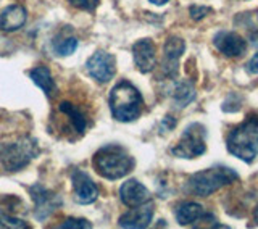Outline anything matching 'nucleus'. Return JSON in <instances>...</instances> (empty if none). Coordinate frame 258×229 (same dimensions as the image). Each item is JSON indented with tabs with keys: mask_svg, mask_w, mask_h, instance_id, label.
I'll use <instances>...</instances> for the list:
<instances>
[{
	"mask_svg": "<svg viewBox=\"0 0 258 229\" xmlns=\"http://www.w3.org/2000/svg\"><path fill=\"white\" fill-rule=\"evenodd\" d=\"M228 152L245 163H252L258 157V113L248 117L231 129L226 139Z\"/></svg>",
	"mask_w": 258,
	"mask_h": 229,
	"instance_id": "f257e3e1",
	"label": "nucleus"
},
{
	"mask_svg": "<svg viewBox=\"0 0 258 229\" xmlns=\"http://www.w3.org/2000/svg\"><path fill=\"white\" fill-rule=\"evenodd\" d=\"M134 165V158L119 145H105L94 157V168L107 179H119L129 175Z\"/></svg>",
	"mask_w": 258,
	"mask_h": 229,
	"instance_id": "f03ea898",
	"label": "nucleus"
},
{
	"mask_svg": "<svg viewBox=\"0 0 258 229\" xmlns=\"http://www.w3.org/2000/svg\"><path fill=\"white\" fill-rule=\"evenodd\" d=\"M239 175L228 166H213L192 175L187 181V191L197 197H208L224 186L236 183Z\"/></svg>",
	"mask_w": 258,
	"mask_h": 229,
	"instance_id": "7ed1b4c3",
	"label": "nucleus"
},
{
	"mask_svg": "<svg viewBox=\"0 0 258 229\" xmlns=\"http://www.w3.org/2000/svg\"><path fill=\"white\" fill-rule=\"evenodd\" d=\"M142 95L137 89L123 81L116 84L110 92V108L118 121H134L142 111Z\"/></svg>",
	"mask_w": 258,
	"mask_h": 229,
	"instance_id": "20e7f679",
	"label": "nucleus"
},
{
	"mask_svg": "<svg viewBox=\"0 0 258 229\" xmlns=\"http://www.w3.org/2000/svg\"><path fill=\"white\" fill-rule=\"evenodd\" d=\"M207 129L200 123H192L184 129V133L171 153L179 158H197L207 150Z\"/></svg>",
	"mask_w": 258,
	"mask_h": 229,
	"instance_id": "39448f33",
	"label": "nucleus"
},
{
	"mask_svg": "<svg viewBox=\"0 0 258 229\" xmlns=\"http://www.w3.org/2000/svg\"><path fill=\"white\" fill-rule=\"evenodd\" d=\"M37 153L39 149L36 141H32V139H23V141L5 145L2 149V153H0V161H2L5 169L18 171L26 166L32 158H36Z\"/></svg>",
	"mask_w": 258,
	"mask_h": 229,
	"instance_id": "423d86ee",
	"label": "nucleus"
},
{
	"mask_svg": "<svg viewBox=\"0 0 258 229\" xmlns=\"http://www.w3.org/2000/svg\"><path fill=\"white\" fill-rule=\"evenodd\" d=\"M31 197L36 203L34 216H36V219H39V221H45V219L61 205L60 195H56L55 192L45 189V187H42L40 184H36L31 187Z\"/></svg>",
	"mask_w": 258,
	"mask_h": 229,
	"instance_id": "0eeeda50",
	"label": "nucleus"
},
{
	"mask_svg": "<svg viewBox=\"0 0 258 229\" xmlns=\"http://www.w3.org/2000/svg\"><path fill=\"white\" fill-rule=\"evenodd\" d=\"M86 68L89 75L95 81H99V83H108V81L115 76V71H116L115 56L103 50H99L87 60Z\"/></svg>",
	"mask_w": 258,
	"mask_h": 229,
	"instance_id": "6e6552de",
	"label": "nucleus"
},
{
	"mask_svg": "<svg viewBox=\"0 0 258 229\" xmlns=\"http://www.w3.org/2000/svg\"><path fill=\"white\" fill-rule=\"evenodd\" d=\"M213 45L216 50L228 59H239L247 50L245 39L232 31H220L213 37Z\"/></svg>",
	"mask_w": 258,
	"mask_h": 229,
	"instance_id": "1a4fd4ad",
	"label": "nucleus"
},
{
	"mask_svg": "<svg viewBox=\"0 0 258 229\" xmlns=\"http://www.w3.org/2000/svg\"><path fill=\"white\" fill-rule=\"evenodd\" d=\"M73 181V191H75V199L81 205H87V203L95 202L99 189L94 184V181L81 169H75L71 175Z\"/></svg>",
	"mask_w": 258,
	"mask_h": 229,
	"instance_id": "9d476101",
	"label": "nucleus"
},
{
	"mask_svg": "<svg viewBox=\"0 0 258 229\" xmlns=\"http://www.w3.org/2000/svg\"><path fill=\"white\" fill-rule=\"evenodd\" d=\"M185 50V44L181 37L171 36L166 39L163 47V73L169 78L177 75V63Z\"/></svg>",
	"mask_w": 258,
	"mask_h": 229,
	"instance_id": "9b49d317",
	"label": "nucleus"
},
{
	"mask_svg": "<svg viewBox=\"0 0 258 229\" xmlns=\"http://www.w3.org/2000/svg\"><path fill=\"white\" fill-rule=\"evenodd\" d=\"M133 55L136 67L141 73H150L157 63V50L155 44L150 39H141L133 45Z\"/></svg>",
	"mask_w": 258,
	"mask_h": 229,
	"instance_id": "f8f14e48",
	"label": "nucleus"
},
{
	"mask_svg": "<svg viewBox=\"0 0 258 229\" xmlns=\"http://www.w3.org/2000/svg\"><path fill=\"white\" fill-rule=\"evenodd\" d=\"M153 218V205L149 202L142 203V205L131 207V210L119 218L121 227H133V229H142L147 227Z\"/></svg>",
	"mask_w": 258,
	"mask_h": 229,
	"instance_id": "ddd939ff",
	"label": "nucleus"
},
{
	"mask_svg": "<svg viewBox=\"0 0 258 229\" xmlns=\"http://www.w3.org/2000/svg\"><path fill=\"white\" fill-rule=\"evenodd\" d=\"M119 197L126 207H137L150 200V192L137 179H129V181L121 184Z\"/></svg>",
	"mask_w": 258,
	"mask_h": 229,
	"instance_id": "4468645a",
	"label": "nucleus"
},
{
	"mask_svg": "<svg viewBox=\"0 0 258 229\" xmlns=\"http://www.w3.org/2000/svg\"><path fill=\"white\" fill-rule=\"evenodd\" d=\"M28 20V13L21 5H10L0 12V29L2 31H16L24 26Z\"/></svg>",
	"mask_w": 258,
	"mask_h": 229,
	"instance_id": "2eb2a0df",
	"label": "nucleus"
},
{
	"mask_svg": "<svg viewBox=\"0 0 258 229\" xmlns=\"http://www.w3.org/2000/svg\"><path fill=\"white\" fill-rule=\"evenodd\" d=\"M174 215L177 223L181 226H190V224H196L197 221H200L202 218H205L207 213L204 207L200 203L196 202H182L179 205L176 207L174 210Z\"/></svg>",
	"mask_w": 258,
	"mask_h": 229,
	"instance_id": "dca6fc26",
	"label": "nucleus"
},
{
	"mask_svg": "<svg viewBox=\"0 0 258 229\" xmlns=\"http://www.w3.org/2000/svg\"><path fill=\"white\" fill-rule=\"evenodd\" d=\"M58 111H60V115L68 118L71 129H75L78 134H84V131L87 128V118L76 105H73L71 102H61L58 107Z\"/></svg>",
	"mask_w": 258,
	"mask_h": 229,
	"instance_id": "f3484780",
	"label": "nucleus"
},
{
	"mask_svg": "<svg viewBox=\"0 0 258 229\" xmlns=\"http://www.w3.org/2000/svg\"><path fill=\"white\" fill-rule=\"evenodd\" d=\"M29 76L32 81H34V84H37L45 92L48 99H52V97L56 94V84L52 78L50 70L47 67H36L34 70L29 71Z\"/></svg>",
	"mask_w": 258,
	"mask_h": 229,
	"instance_id": "a211bd4d",
	"label": "nucleus"
},
{
	"mask_svg": "<svg viewBox=\"0 0 258 229\" xmlns=\"http://www.w3.org/2000/svg\"><path fill=\"white\" fill-rule=\"evenodd\" d=\"M194 99H196V89H194V84L190 83V81L184 79V81H179V83L174 86L173 100L179 108L187 107Z\"/></svg>",
	"mask_w": 258,
	"mask_h": 229,
	"instance_id": "6ab92c4d",
	"label": "nucleus"
},
{
	"mask_svg": "<svg viewBox=\"0 0 258 229\" xmlns=\"http://www.w3.org/2000/svg\"><path fill=\"white\" fill-rule=\"evenodd\" d=\"M78 48V39L75 37H67V39H61L58 42L53 44V50L58 53V55H71Z\"/></svg>",
	"mask_w": 258,
	"mask_h": 229,
	"instance_id": "aec40b11",
	"label": "nucleus"
},
{
	"mask_svg": "<svg viewBox=\"0 0 258 229\" xmlns=\"http://www.w3.org/2000/svg\"><path fill=\"white\" fill-rule=\"evenodd\" d=\"M8 227L10 229H29V226L24 221H21V219L13 218L0 210V229H8Z\"/></svg>",
	"mask_w": 258,
	"mask_h": 229,
	"instance_id": "412c9836",
	"label": "nucleus"
},
{
	"mask_svg": "<svg viewBox=\"0 0 258 229\" xmlns=\"http://www.w3.org/2000/svg\"><path fill=\"white\" fill-rule=\"evenodd\" d=\"M68 2L73 5L79 8V10H86V12H94L97 5H99L100 0H68Z\"/></svg>",
	"mask_w": 258,
	"mask_h": 229,
	"instance_id": "4be33fe9",
	"label": "nucleus"
},
{
	"mask_svg": "<svg viewBox=\"0 0 258 229\" xmlns=\"http://www.w3.org/2000/svg\"><path fill=\"white\" fill-rule=\"evenodd\" d=\"M190 16H192V20H202V18H205V16L212 12V8H208V7H202V5H194L190 7Z\"/></svg>",
	"mask_w": 258,
	"mask_h": 229,
	"instance_id": "5701e85b",
	"label": "nucleus"
},
{
	"mask_svg": "<svg viewBox=\"0 0 258 229\" xmlns=\"http://www.w3.org/2000/svg\"><path fill=\"white\" fill-rule=\"evenodd\" d=\"M61 229H68V227H79V229H84V227H92V224L86 221V219H67L64 223L60 224Z\"/></svg>",
	"mask_w": 258,
	"mask_h": 229,
	"instance_id": "b1692460",
	"label": "nucleus"
},
{
	"mask_svg": "<svg viewBox=\"0 0 258 229\" xmlns=\"http://www.w3.org/2000/svg\"><path fill=\"white\" fill-rule=\"evenodd\" d=\"M245 70L248 75H258V52L248 60V63L245 65Z\"/></svg>",
	"mask_w": 258,
	"mask_h": 229,
	"instance_id": "393cba45",
	"label": "nucleus"
},
{
	"mask_svg": "<svg viewBox=\"0 0 258 229\" xmlns=\"http://www.w3.org/2000/svg\"><path fill=\"white\" fill-rule=\"evenodd\" d=\"M174 125H176V121H174L171 117H166V118L163 120V123H161V128H163V129L168 128V131H169V129H173V128H174Z\"/></svg>",
	"mask_w": 258,
	"mask_h": 229,
	"instance_id": "a878e982",
	"label": "nucleus"
},
{
	"mask_svg": "<svg viewBox=\"0 0 258 229\" xmlns=\"http://www.w3.org/2000/svg\"><path fill=\"white\" fill-rule=\"evenodd\" d=\"M150 2L153 4V5H165L168 0H150Z\"/></svg>",
	"mask_w": 258,
	"mask_h": 229,
	"instance_id": "bb28decb",
	"label": "nucleus"
},
{
	"mask_svg": "<svg viewBox=\"0 0 258 229\" xmlns=\"http://www.w3.org/2000/svg\"><path fill=\"white\" fill-rule=\"evenodd\" d=\"M253 219H255V223L258 224V205H256V208H255V211H253Z\"/></svg>",
	"mask_w": 258,
	"mask_h": 229,
	"instance_id": "cd10ccee",
	"label": "nucleus"
}]
</instances>
